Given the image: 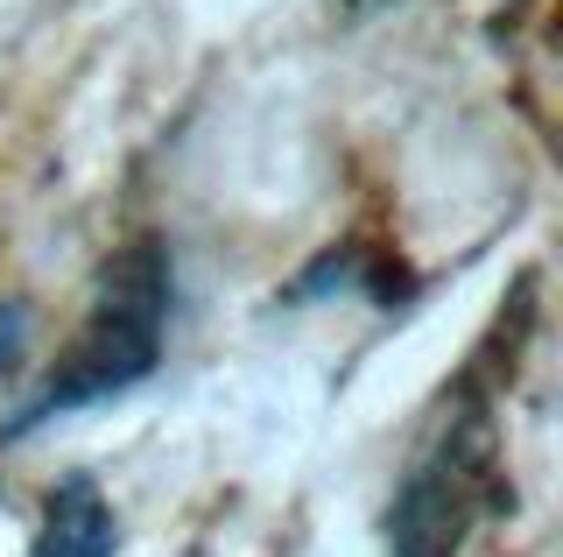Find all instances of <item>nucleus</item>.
Wrapping results in <instances>:
<instances>
[{"mask_svg":"<svg viewBox=\"0 0 563 557\" xmlns=\"http://www.w3.org/2000/svg\"><path fill=\"white\" fill-rule=\"evenodd\" d=\"M169 310H176V261H169V240L163 233H134L128 248L99 269V290H92V310H85L78 339L64 346V360L49 368V381L14 409L8 438L49 424V416H78L92 403H113L128 395L134 381L155 374L169 346Z\"/></svg>","mask_w":563,"mask_h":557,"instance_id":"1","label":"nucleus"},{"mask_svg":"<svg viewBox=\"0 0 563 557\" xmlns=\"http://www.w3.org/2000/svg\"><path fill=\"white\" fill-rule=\"evenodd\" d=\"M500 494H507V480H500L493 409L465 403L444 424V438L409 466L395 501H387V550L395 557H457L465 536L500 509Z\"/></svg>","mask_w":563,"mask_h":557,"instance_id":"2","label":"nucleus"},{"mask_svg":"<svg viewBox=\"0 0 563 557\" xmlns=\"http://www.w3.org/2000/svg\"><path fill=\"white\" fill-rule=\"evenodd\" d=\"M120 550V515L92 473H64L43 494V522H35L29 557H113Z\"/></svg>","mask_w":563,"mask_h":557,"instance_id":"3","label":"nucleus"},{"mask_svg":"<svg viewBox=\"0 0 563 557\" xmlns=\"http://www.w3.org/2000/svg\"><path fill=\"white\" fill-rule=\"evenodd\" d=\"M22 360H29V310L8 297V304H0V381L22 368Z\"/></svg>","mask_w":563,"mask_h":557,"instance_id":"4","label":"nucleus"}]
</instances>
